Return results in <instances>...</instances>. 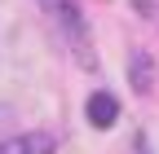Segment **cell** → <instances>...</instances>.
<instances>
[{
    "label": "cell",
    "mask_w": 159,
    "mask_h": 154,
    "mask_svg": "<svg viewBox=\"0 0 159 154\" xmlns=\"http://www.w3.org/2000/svg\"><path fill=\"white\" fill-rule=\"evenodd\" d=\"M40 5H44L53 18H57V27H62L66 35H71V40L75 44H84L89 49V31H84V13H80V5H75V0H40Z\"/></svg>",
    "instance_id": "1"
},
{
    "label": "cell",
    "mask_w": 159,
    "mask_h": 154,
    "mask_svg": "<svg viewBox=\"0 0 159 154\" xmlns=\"http://www.w3.org/2000/svg\"><path fill=\"white\" fill-rule=\"evenodd\" d=\"M53 150H57L53 132H18L0 141V154H53Z\"/></svg>",
    "instance_id": "2"
},
{
    "label": "cell",
    "mask_w": 159,
    "mask_h": 154,
    "mask_svg": "<svg viewBox=\"0 0 159 154\" xmlns=\"http://www.w3.org/2000/svg\"><path fill=\"white\" fill-rule=\"evenodd\" d=\"M84 114H89L93 128H115V119H119V101H115V92L97 88L93 97H89V106H84Z\"/></svg>",
    "instance_id": "3"
},
{
    "label": "cell",
    "mask_w": 159,
    "mask_h": 154,
    "mask_svg": "<svg viewBox=\"0 0 159 154\" xmlns=\"http://www.w3.org/2000/svg\"><path fill=\"white\" fill-rule=\"evenodd\" d=\"M128 75H133V88H137V92L150 88V57H146L142 49H133V66H128Z\"/></svg>",
    "instance_id": "4"
},
{
    "label": "cell",
    "mask_w": 159,
    "mask_h": 154,
    "mask_svg": "<svg viewBox=\"0 0 159 154\" xmlns=\"http://www.w3.org/2000/svg\"><path fill=\"white\" fill-rule=\"evenodd\" d=\"M0 119H5V106H0ZM0 141H5V137H0Z\"/></svg>",
    "instance_id": "5"
}]
</instances>
